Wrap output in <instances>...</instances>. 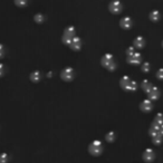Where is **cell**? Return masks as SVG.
Here are the masks:
<instances>
[{"instance_id":"cell-9","label":"cell","mask_w":163,"mask_h":163,"mask_svg":"<svg viewBox=\"0 0 163 163\" xmlns=\"http://www.w3.org/2000/svg\"><path fill=\"white\" fill-rule=\"evenodd\" d=\"M140 108H141V111L143 112H151L153 110V103H152L151 100H144L142 103L140 104Z\"/></svg>"},{"instance_id":"cell-11","label":"cell","mask_w":163,"mask_h":163,"mask_svg":"<svg viewBox=\"0 0 163 163\" xmlns=\"http://www.w3.org/2000/svg\"><path fill=\"white\" fill-rule=\"evenodd\" d=\"M119 26L123 29H130L133 26V21L130 17H123L122 19L119 20Z\"/></svg>"},{"instance_id":"cell-29","label":"cell","mask_w":163,"mask_h":163,"mask_svg":"<svg viewBox=\"0 0 163 163\" xmlns=\"http://www.w3.org/2000/svg\"><path fill=\"white\" fill-rule=\"evenodd\" d=\"M155 75H156V77H158L159 80H163V68H160L159 71L156 72V74H155Z\"/></svg>"},{"instance_id":"cell-20","label":"cell","mask_w":163,"mask_h":163,"mask_svg":"<svg viewBox=\"0 0 163 163\" xmlns=\"http://www.w3.org/2000/svg\"><path fill=\"white\" fill-rule=\"evenodd\" d=\"M34 20H35V23H37V24H41V23L45 21V16L43 14H36L34 16Z\"/></svg>"},{"instance_id":"cell-30","label":"cell","mask_w":163,"mask_h":163,"mask_svg":"<svg viewBox=\"0 0 163 163\" xmlns=\"http://www.w3.org/2000/svg\"><path fill=\"white\" fill-rule=\"evenodd\" d=\"M159 134H161L163 136V124L159 127Z\"/></svg>"},{"instance_id":"cell-25","label":"cell","mask_w":163,"mask_h":163,"mask_svg":"<svg viewBox=\"0 0 163 163\" xmlns=\"http://www.w3.org/2000/svg\"><path fill=\"white\" fill-rule=\"evenodd\" d=\"M136 88H137V84H136V82H135V80H132L131 84H130V86H128V89H127V91L134 92V91H136Z\"/></svg>"},{"instance_id":"cell-28","label":"cell","mask_w":163,"mask_h":163,"mask_svg":"<svg viewBox=\"0 0 163 163\" xmlns=\"http://www.w3.org/2000/svg\"><path fill=\"white\" fill-rule=\"evenodd\" d=\"M134 53H135V47H134V46H132V47L127 48L126 49V55L127 56L132 55V54H134Z\"/></svg>"},{"instance_id":"cell-5","label":"cell","mask_w":163,"mask_h":163,"mask_svg":"<svg viewBox=\"0 0 163 163\" xmlns=\"http://www.w3.org/2000/svg\"><path fill=\"white\" fill-rule=\"evenodd\" d=\"M108 10L113 14V15H119L123 10V5L119 0H112L110 5H108Z\"/></svg>"},{"instance_id":"cell-19","label":"cell","mask_w":163,"mask_h":163,"mask_svg":"<svg viewBox=\"0 0 163 163\" xmlns=\"http://www.w3.org/2000/svg\"><path fill=\"white\" fill-rule=\"evenodd\" d=\"M159 127L158 125H155V124L152 123L151 127H150V130H149V133H150V135L153 137V136H155L156 134H159Z\"/></svg>"},{"instance_id":"cell-2","label":"cell","mask_w":163,"mask_h":163,"mask_svg":"<svg viewBox=\"0 0 163 163\" xmlns=\"http://www.w3.org/2000/svg\"><path fill=\"white\" fill-rule=\"evenodd\" d=\"M104 146L102 142L98 141V140H94L89 145H88V152L89 154L93 155V156H100L102 153H103Z\"/></svg>"},{"instance_id":"cell-6","label":"cell","mask_w":163,"mask_h":163,"mask_svg":"<svg viewBox=\"0 0 163 163\" xmlns=\"http://www.w3.org/2000/svg\"><path fill=\"white\" fill-rule=\"evenodd\" d=\"M142 62V55L140 53H134L132 55L127 56V63L131 65H140Z\"/></svg>"},{"instance_id":"cell-31","label":"cell","mask_w":163,"mask_h":163,"mask_svg":"<svg viewBox=\"0 0 163 163\" xmlns=\"http://www.w3.org/2000/svg\"><path fill=\"white\" fill-rule=\"evenodd\" d=\"M162 46H163V41H162Z\"/></svg>"},{"instance_id":"cell-26","label":"cell","mask_w":163,"mask_h":163,"mask_svg":"<svg viewBox=\"0 0 163 163\" xmlns=\"http://www.w3.org/2000/svg\"><path fill=\"white\" fill-rule=\"evenodd\" d=\"M5 55H6V48L2 44H0V59L4 58Z\"/></svg>"},{"instance_id":"cell-12","label":"cell","mask_w":163,"mask_h":163,"mask_svg":"<svg viewBox=\"0 0 163 163\" xmlns=\"http://www.w3.org/2000/svg\"><path fill=\"white\" fill-rule=\"evenodd\" d=\"M131 82H132V80L128 77V76H123V77L121 78V80H119V86H121V88H123L124 91H127Z\"/></svg>"},{"instance_id":"cell-3","label":"cell","mask_w":163,"mask_h":163,"mask_svg":"<svg viewBox=\"0 0 163 163\" xmlns=\"http://www.w3.org/2000/svg\"><path fill=\"white\" fill-rule=\"evenodd\" d=\"M76 35V29L74 26H68V27L65 28L64 30V34L62 36V41H63L65 45H69L72 39L75 37Z\"/></svg>"},{"instance_id":"cell-1","label":"cell","mask_w":163,"mask_h":163,"mask_svg":"<svg viewBox=\"0 0 163 163\" xmlns=\"http://www.w3.org/2000/svg\"><path fill=\"white\" fill-rule=\"evenodd\" d=\"M101 64H102V66L105 67L106 69L108 71H114L116 68V62L114 59V57L112 54L107 53V54H105V55L102 57V59H101Z\"/></svg>"},{"instance_id":"cell-24","label":"cell","mask_w":163,"mask_h":163,"mask_svg":"<svg viewBox=\"0 0 163 163\" xmlns=\"http://www.w3.org/2000/svg\"><path fill=\"white\" fill-rule=\"evenodd\" d=\"M9 156L7 153H1L0 154V163H8Z\"/></svg>"},{"instance_id":"cell-15","label":"cell","mask_w":163,"mask_h":163,"mask_svg":"<svg viewBox=\"0 0 163 163\" xmlns=\"http://www.w3.org/2000/svg\"><path fill=\"white\" fill-rule=\"evenodd\" d=\"M150 19L152 20V21H159L160 19H161V14H160L159 10H152L151 12H150Z\"/></svg>"},{"instance_id":"cell-14","label":"cell","mask_w":163,"mask_h":163,"mask_svg":"<svg viewBox=\"0 0 163 163\" xmlns=\"http://www.w3.org/2000/svg\"><path fill=\"white\" fill-rule=\"evenodd\" d=\"M29 78H30V80H32V83H38L41 80V73L39 71H34V72L30 73Z\"/></svg>"},{"instance_id":"cell-8","label":"cell","mask_w":163,"mask_h":163,"mask_svg":"<svg viewBox=\"0 0 163 163\" xmlns=\"http://www.w3.org/2000/svg\"><path fill=\"white\" fill-rule=\"evenodd\" d=\"M142 158L145 162H152L153 160L155 159V153L154 151L152 150V149H146L145 151L143 152V155H142Z\"/></svg>"},{"instance_id":"cell-16","label":"cell","mask_w":163,"mask_h":163,"mask_svg":"<svg viewBox=\"0 0 163 163\" xmlns=\"http://www.w3.org/2000/svg\"><path fill=\"white\" fill-rule=\"evenodd\" d=\"M115 139H116V133L114 131H110L105 134V140H106L107 142H110V143L114 142Z\"/></svg>"},{"instance_id":"cell-22","label":"cell","mask_w":163,"mask_h":163,"mask_svg":"<svg viewBox=\"0 0 163 163\" xmlns=\"http://www.w3.org/2000/svg\"><path fill=\"white\" fill-rule=\"evenodd\" d=\"M14 2H15V5H16L17 7L23 8V7H25V6H27L28 0H14Z\"/></svg>"},{"instance_id":"cell-21","label":"cell","mask_w":163,"mask_h":163,"mask_svg":"<svg viewBox=\"0 0 163 163\" xmlns=\"http://www.w3.org/2000/svg\"><path fill=\"white\" fill-rule=\"evenodd\" d=\"M162 140H163V136L161 135V134H156L155 136H153V137H152V141H153V143L156 144V145L161 144Z\"/></svg>"},{"instance_id":"cell-7","label":"cell","mask_w":163,"mask_h":163,"mask_svg":"<svg viewBox=\"0 0 163 163\" xmlns=\"http://www.w3.org/2000/svg\"><path fill=\"white\" fill-rule=\"evenodd\" d=\"M147 96H149V100L151 101H156L159 100L160 97V89L156 86H152V88L146 93Z\"/></svg>"},{"instance_id":"cell-13","label":"cell","mask_w":163,"mask_h":163,"mask_svg":"<svg viewBox=\"0 0 163 163\" xmlns=\"http://www.w3.org/2000/svg\"><path fill=\"white\" fill-rule=\"evenodd\" d=\"M133 46L135 48H137V49L143 48L145 46V39L142 36H137L135 39L133 40Z\"/></svg>"},{"instance_id":"cell-27","label":"cell","mask_w":163,"mask_h":163,"mask_svg":"<svg viewBox=\"0 0 163 163\" xmlns=\"http://www.w3.org/2000/svg\"><path fill=\"white\" fill-rule=\"evenodd\" d=\"M5 74H6V66L0 63V77H2Z\"/></svg>"},{"instance_id":"cell-17","label":"cell","mask_w":163,"mask_h":163,"mask_svg":"<svg viewBox=\"0 0 163 163\" xmlns=\"http://www.w3.org/2000/svg\"><path fill=\"white\" fill-rule=\"evenodd\" d=\"M152 86H153V85H152L147 80H144L143 82H142V84H141V87H142V89H143L145 93H147V92L150 91L152 88Z\"/></svg>"},{"instance_id":"cell-23","label":"cell","mask_w":163,"mask_h":163,"mask_svg":"<svg viewBox=\"0 0 163 163\" xmlns=\"http://www.w3.org/2000/svg\"><path fill=\"white\" fill-rule=\"evenodd\" d=\"M141 69H142V72L143 73H149L150 72V69H151V66H150V64L147 63V62H145V63L142 64Z\"/></svg>"},{"instance_id":"cell-4","label":"cell","mask_w":163,"mask_h":163,"mask_svg":"<svg viewBox=\"0 0 163 163\" xmlns=\"http://www.w3.org/2000/svg\"><path fill=\"white\" fill-rule=\"evenodd\" d=\"M75 77V71L72 67H65L60 72V78L64 82H72Z\"/></svg>"},{"instance_id":"cell-18","label":"cell","mask_w":163,"mask_h":163,"mask_svg":"<svg viewBox=\"0 0 163 163\" xmlns=\"http://www.w3.org/2000/svg\"><path fill=\"white\" fill-rule=\"evenodd\" d=\"M153 124L158 125V126H161L163 124V114L162 113H158L156 116H155L154 121H153Z\"/></svg>"},{"instance_id":"cell-10","label":"cell","mask_w":163,"mask_h":163,"mask_svg":"<svg viewBox=\"0 0 163 163\" xmlns=\"http://www.w3.org/2000/svg\"><path fill=\"white\" fill-rule=\"evenodd\" d=\"M71 49L73 50H80V48H82V39H80V37H74L71 41V44L68 45Z\"/></svg>"}]
</instances>
